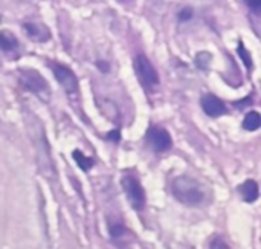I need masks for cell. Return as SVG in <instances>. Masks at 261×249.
<instances>
[{"mask_svg":"<svg viewBox=\"0 0 261 249\" xmlns=\"http://www.w3.org/2000/svg\"><path fill=\"white\" fill-rule=\"evenodd\" d=\"M171 193L177 202L187 207H202L208 201L202 184L191 176H177L171 182Z\"/></svg>","mask_w":261,"mask_h":249,"instance_id":"obj_1","label":"cell"},{"mask_svg":"<svg viewBox=\"0 0 261 249\" xmlns=\"http://www.w3.org/2000/svg\"><path fill=\"white\" fill-rule=\"evenodd\" d=\"M18 80L26 90L37 95L41 101L47 103L50 99V87L47 81L35 69H20Z\"/></svg>","mask_w":261,"mask_h":249,"instance_id":"obj_2","label":"cell"},{"mask_svg":"<svg viewBox=\"0 0 261 249\" xmlns=\"http://www.w3.org/2000/svg\"><path fill=\"white\" fill-rule=\"evenodd\" d=\"M121 185H122V190L125 193V197H127L128 204L136 211L144 210L147 196H145V190L142 188L139 179L136 176H133V175H124L122 179H121Z\"/></svg>","mask_w":261,"mask_h":249,"instance_id":"obj_3","label":"cell"},{"mask_svg":"<svg viewBox=\"0 0 261 249\" xmlns=\"http://www.w3.org/2000/svg\"><path fill=\"white\" fill-rule=\"evenodd\" d=\"M135 70L138 78L141 80V83L145 87H154L159 84V73L154 69V66L151 64V61L144 55V54H138L135 58Z\"/></svg>","mask_w":261,"mask_h":249,"instance_id":"obj_4","label":"cell"},{"mask_svg":"<svg viewBox=\"0 0 261 249\" xmlns=\"http://www.w3.org/2000/svg\"><path fill=\"white\" fill-rule=\"evenodd\" d=\"M50 69H52L57 81L60 83V86L67 93H76L78 92V89H80L78 78H76V75L73 73V70L70 67L64 66V64H60V63H52Z\"/></svg>","mask_w":261,"mask_h":249,"instance_id":"obj_5","label":"cell"},{"mask_svg":"<svg viewBox=\"0 0 261 249\" xmlns=\"http://www.w3.org/2000/svg\"><path fill=\"white\" fill-rule=\"evenodd\" d=\"M148 142L153 147V150L158 153L167 152L173 145L171 135L168 133V130H165L162 127H151L148 130Z\"/></svg>","mask_w":261,"mask_h":249,"instance_id":"obj_6","label":"cell"},{"mask_svg":"<svg viewBox=\"0 0 261 249\" xmlns=\"http://www.w3.org/2000/svg\"><path fill=\"white\" fill-rule=\"evenodd\" d=\"M202 109H203V112H205L208 116H211V118L223 116V115L228 112L225 103H223L219 96H216V95H213V93L203 95V98H202Z\"/></svg>","mask_w":261,"mask_h":249,"instance_id":"obj_7","label":"cell"},{"mask_svg":"<svg viewBox=\"0 0 261 249\" xmlns=\"http://www.w3.org/2000/svg\"><path fill=\"white\" fill-rule=\"evenodd\" d=\"M23 31L35 43H44L50 38V32L43 23H34V21L23 23Z\"/></svg>","mask_w":261,"mask_h":249,"instance_id":"obj_8","label":"cell"},{"mask_svg":"<svg viewBox=\"0 0 261 249\" xmlns=\"http://www.w3.org/2000/svg\"><path fill=\"white\" fill-rule=\"evenodd\" d=\"M239 191H240L243 201H245V202H249V204L255 202V201L258 199V196H260L258 184H257L255 181H252V179L243 182V184L239 187Z\"/></svg>","mask_w":261,"mask_h":249,"instance_id":"obj_9","label":"cell"},{"mask_svg":"<svg viewBox=\"0 0 261 249\" xmlns=\"http://www.w3.org/2000/svg\"><path fill=\"white\" fill-rule=\"evenodd\" d=\"M18 47V40L9 31H0V49L5 52H12Z\"/></svg>","mask_w":261,"mask_h":249,"instance_id":"obj_10","label":"cell"},{"mask_svg":"<svg viewBox=\"0 0 261 249\" xmlns=\"http://www.w3.org/2000/svg\"><path fill=\"white\" fill-rule=\"evenodd\" d=\"M261 126V116L258 112H255V110H252V112H249L246 116H245V119H243V129L245 130H248V132H255V130H258Z\"/></svg>","mask_w":261,"mask_h":249,"instance_id":"obj_11","label":"cell"},{"mask_svg":"<svg viewBox=\"0 0 261 249\" xmlns=\"http://www.w3.org/2000/svg\"><path fill=\"white\" fill-rule=\"evenodd\" d=\"M72 156H73V159L76 161V165H78L83 171H87V170H90V168H92L93 161H92L90 158H87L83 152L75 150V152L72 153Z\"/></svg>","mask_w":261,"mask_h":249,"instance_id":"obj_12","label":"cell"},{"mask_svg":"<svg viewBox=\"0 0 261 249\" xmlns=\"http://www.w3.org/2000/svg\"><path fill=\"white\" fill-rule=\"evenodd\" d=\"M109 233H110L112 239H119V237H124L127 234V230L121 222H110L109 223Z\"/></svg>","mask_w":261,"mask_h":249,"instance_id":"obj_13","label":"cell"},{"mask_svg":"<svg viewBox=\"0 0 261 249\" xmlns=\"http://www.w3.org/2000/svg\"><path fill=\"white\" fill-rule=\"evenodd\" d=\"M239 55L242 57V60H243V63H245V66L248 67V69H251L252 67V60H251V54L245 49V46H243V43H240L239 44Z\"/></svg>","mask_w":261,"mask_h":249,"instance_id":"obj_14","label":"cell"},{"mask_svg":"<svg viewBox=\"0 0 261 249\" xmlns=\"http://www.w3.org/2000/svg\"><path fill=\"white\" fill-rule=\"evenodd\" d=\"M210 61H211V55H210L208 52H200V54H197V57H196V63H197V66H199L200 69H206L208 64H210Z\"/></svg>","mask_w":261,"mask_h":249,"instance_id":"obj_15","label":"cell"},{"mask_svg":"<svg viewBox=\"0 0 261 249\" xmlns=\"http://www.w3.org/2000/svg\"><path fill=\"white\" fill-rule=\"evenodd\" d=\"M210 249H231L229 248V245L225 242V239H222V237H214L213 240H211V245H210Z\"/></svg>","mask_w":261,"mask_h":249,"instance_id":"obj_16","label":"cell"},{"mask_svg":"<svg viewBox=\"0 0 261 249\" xmlns=\"http://www.w3.org/2000/svg\"><path fill=\"white\" fill-rule=\"evenodd\" d=\"M193 8H190V6H187V8H184L180 12H179V20L180 21H188V20H191L193 18Z\"/></svg>","mask_w":261,"mask_h":249,"instance_id":"obj_17","label":"cell"},{"mask_svg":"<svg viewBox=\"0 0 261 249\" xmlns=\"http://www.w3.org/2000/svg\"><path fill=\"white\" fill-rule=\"evenodd\" d=\"M246 5L249 6V9L255 14H260L261 12V0H245Z\"/></svg>","mask_w":261,"mask_h":249,"instance_id":"obj_18","label":"cell"},{"mask_svg":"<svg viewBox=\"0 0 261 249\" xmlns=\"http://www.w3.org/2000/svg\"><path fill=\"white\" fill-rule=\"evenodd\" d=\"M98 67H99L101 70H104V72H107V70H109L107 63H102V61H98Z\"/></svg>","mask_w":261,"mask_h":249,"instance_id":"obj_19","label":"cell"}]
</instances>
